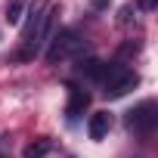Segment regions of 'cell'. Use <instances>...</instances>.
I'll return each instance as SVG.
<instances>
[{
  "label": "cell",
  "mask_w": 158,
  "mask_h": 158,
  "mask_svg": "<svg viewBox=\"0 0 158 158\" xmlns=\"http://www.w3.org/2000/svg\"><path fill=\"white\" fill-rule=\"evenodd\" d=\"M56 13H59V6L56 3H47L44 10H40V16H37V25H34V31H31V37L25 40V47L19 50V62H28V59H34L40 50H44V44H50V37H53V22H56Z\"/></svg>",
  "instance_id": "obj_1"
},
{
  "label": "cell",
  "mask_w": 158,
  "mask_h": 158,
  "mask_svg": "<svg viewBox=\"0 0 158 158\" xmlns=\"http://www.w3.org/2000/svg\"><path fill=\"white\" fill-rule=\"evenodd\" d=\"M99 84H102V93L109 99H121L139 84V74L130 71L127 65H106V74H102Z\"/></svg>",
  "instance_id": "obj_2"
},
{
  "label": "cell",
  "mask_w": 158,
  "mask_h": 158,
  "mask_svg": "<svg viewBox=\"0 0 158 158\" xmlns=\"http://www.w3.org/2000/svg\"><path fill=\"white\" fill-rule=\"evenodd\" d=\"M158 124V102L155 99H143L139 106H133L127 112V127L136 133H152Z\"/></svg>",
  "instance_id": "obj_3"
},
{
  "label": "cell",
  "mask_w": 158,
  "mask_h": 158,
  "mask_svg": "<svg viewBox=\"0 0 158 158\" xmlns=\"http://www.w3.org/2000/svg\"><path fill=\"white\" fill-rule=\"evenodd\" d=\"M77 50H81V37H77V31L65 28V31H56L50 37V50H47V62H59V59H68L74 56Z\"/></svg>",
  "instance_id": "obj_4"
},
{
  "label": "cell",
  "mask_w": 158,
  "mask_h": 158,
  "mask_svg": "<svg viewBox=\"0 0 158 158\" xmlns=\"http://www.w3.org/2000/svg\"><path fill=\"white\" fill-rule=\"evenodd\" d=\"M65 90H68V106H65V115H68V121H77L84 112H87V106H90V93L84 90V87H77V84H65Z\"/></svg>",
  "instance_id": "obj_5"
},
{
  "label": "cell",
  "mask_w": 158,
  "mask_h": 158,
  "mask_svg": "<svg viewBox=\"0 0 158 158\" xmlns=\"http://www.w3.org/2000/svg\"><path fill=\"white\" fill-rule=\"evenodd\" d=\"M109 130H112V115H109V112H93L90 121H87V133H90V139H106Z\"/></svg>",
  "instance_id": "obj_6"
},
{
  "label": "cell",
  "mask_w": 158,
  "mask_h": 158,
  "mask_svg": "<svg viewBox=\"0 0 158 158\" xmlns=\"http://www.w3.org/2000/svg\"><path fill=\"white\" fill-rule=\"evenodd\" d=\"M77 71H81L84 77H90V81H102V74H106V62L99 59H84V62H77Z\"/></svg>",
  "instance_id": "obj_7"
},
{
  "label": "cell",
  "mask_w": 158,
  "mask_h": 158,
  "mask_svg": "<svg viewBox=\"0 0 158 158\" xmlns=\"http://www.w3.org/2000/svg\"><path fill=\"white\" fill-rule=\"evenodd\" d=\"M25 6H28V0H10V3H6V13H3L6 25H19L22 16H25Z\"/></svg>",
  "instance_id": "obj_8"
},
{
  "label": "cell",
  "mask_w": 158,
  "mask_h": 158,
  "mask_svg": "<svg viewBox=\"0 0 158 158\" xmlns=\"http://www.w3.org/2000/svg\"><path fill=\"white\" fill-rule=\"evenodd\" d=\"M50 149H53V143H50V139H40V143H28V146H25V158H44Z\"/></svg>",
  "instance_id": "obj_9"
},
{
  "label": "cell",
  "mask_w": 158,
  "mask_h": 158,
  "mask_svg": "<svg viewBox=\"0 0 158 158\" xmlns=\"http://www.w3.org/2000/svg\"><path fill=\"white\" fill-rule=\"evenodd\" d=\"M136 6H139V10H146V13H152V10L158 6V0H136Z\"/></svg>",
  "instance_id": "obj_10"
}]
</instances>
